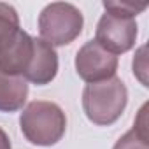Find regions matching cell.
<instances>
[{
  "instance_id": "1",
  "label": "cell",
  "mask_w": 149,
  "mask_h": 149,
  "mask_svg": "<svg viewBox=\"0 0 149 149\" xmlns=\"http://www.w3.org/2000/svg\"><path fill=\"white\" fill-rule=\"evenodd\" d=\"M19 128L30 144L44 147L54 146L65 135L67 116L54 102L33 100L23 109L19 116Z\"/></svg>"
},
{
  "instance_id": "2",
  "label": "cell",
  "mask_w": 149,
  "mask_h": 149,
  "mask_svg": "<svg viewBox=\"0 0 149 149\" xmlns=\"http://www.w3.org/2000/svg\"><path fill=\"white\" fill-rule=\"evenodd\" d=\"M128 104V90L119 77L86 84L83 91V109L86 118L98 125L109 126L116 123Z\"/></svg>"
},
{
  "instance_id": "3",
  "label": "cell",
  "mask_w": 149,
  "mask_h": 149,
  "mask_svg": "<svg viewBox=\"0 0 149 149\" xmlns=\"http://www.w3.org/2000/svg\"><path fill=\"white\" fill-rule=\"evenodd\" d=\"M83 13L68 2L47 4L39 14V33L49 46H67L83 32Z\"/></svg>"
},
{
  "instance_id": "4",
  "label": "cell",
  "mask_w": 149,
  "mask_h": 149,
  "mask_svg": "<svg viewBox=\"0 0 149 149\" xmlns=\"http://www.w3.org/2000/svg\"><path fill=\"white\" fill-rule=\"evenodd\" d=\"M118 56L104 49L97 40H88L76 54V72L88 84L116 76Z\"/></svg>"
},
{
  "instance_id": "5",
  "label": "cell",
  "mask_w": 149,
  "mask_h": 149,
  "mask_svg": "<svg viewBox=\"0 0 149 149\" xmlns=\"http://www.w3.org/2000/svg\"><path fill=\"white\" fill-rule=\"evenodd\" d=\"M137 23L135 19L130 18H119L114 14H102L98 25H97V33H95V40L107 49L112 54H121L130 51L135 46L137 40Z\"/></svg>"
},
{
  "instance_id": "6",
  "label": "cell",
  "mask_w": 149,
  "mask_h": 149,
  "mask_svg": "<svg viewBox=\"0 0 149 149\" xmlns=\"http://www.w3.org/2000/svg\"><path fill=\"white\" fill-rule=\"evenodd\" d=\"M33 54V37L25 30H18V33L11 39V42L0 51V70L7 76L23 77L32 61Z\"/></svg>"
},
{
  "instance_id": "7",
  "label": "cell",
  "mask_w": 149,
  "mask_h": 149,
  "mask_svg": "<svg viewBox=\"0 0 149 149\" xmlns=\"http://www.w3.org/2000/svg\"><path fill=\"white\" fill-rule=\"evenodd\" d=\"M56 74H58V54L54 47L44 42L42 39L33 37V54L23 79L26 83L44 86L56 77Z\"/></svg>"
},
{
  "instance_id": "8",
  "label": "cell",
  "mask_w": 149,
  "mask_h": 149,
  "mask_svg": "<svg viewBox=\"0 0 149 149\" xmlns=\"http://www.w3.org/2000/svg\"><path fill=\"white\" fill-rule=\"evenodd\" d=\"M28 98V84L23 77L7 76L0 70V112H16Z\"/></svg>"
},
{
  "instance_id": "9",
  "label": "cell",
  "mask_w": 149,
  "mask_h": 149,
  "mask_svg": "<svg viewBox=\"0 0 149 149\" xmlns=\"http://www.w3.org/2000/svg\"><path fill=\"white\" fill-rule=\"evenodd\" d=\"M146 107L140 109L139 121L133 123V128L126 132L112 149H149V140H147V128H146Z\"/></svg>"
},
{
  "instance_id": "10",
  "label": "cell",
  "mask_w": 149,
  "mask_h": 149,
  "mask_svg": "<svg viewBox=\"0 0 149 149\" xmlns=\"http://www.w3.org/2000/svg\"><path fill=\"white\" fill-rule=\"evenodd\" d=\"M19 30V16L16 9L6 2H0V51Z\"/></svg>"
},
{
  "instance_id": "11",
  "label": "cell",
  "mask_w": 149,
  "mask_h": 149,
  "mask_svg": "<svg viewBox=\"0 0 149 149\" xmlns=\"http://www.w3.org/2000/svg\"><path fill=\"white\" fill-rule=\"evenodd\" d=\"M147 4H132V2H104V9L109 14L119 16V18H130L135 19L137 14L144 13Z\"/></svg>"
},
{
  "instance_id": "12",
  "label": "cell",
  "mask_w": 149,
  "mask_h": 149,
  "mask_svg": "<svg viewBox=\"0 0 149 149\" xmlns=\"http://www.w3.org/2000/svg\"><path fill=\"white\" fill-rule=\"evenodd\" d=\"M0 149H13V146H11V139H9V135L0 128Z\"/></svg>"
}]
</instances>
